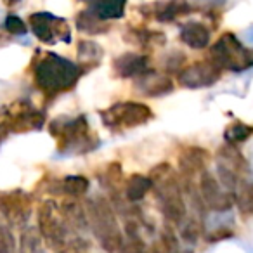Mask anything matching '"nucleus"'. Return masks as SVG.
<instances>
[{"instance_id": "20", "label": "nucleus", "mask_w": 253, "mask_h": 253, "mask_svg": "<svg viewBox=\"0 0 253 253\" xmlns=\"http://www.w3.org/2000/svg\"><path fill=\"white\" fill-rule=\"evenodd\" d=\"M125 40L130 43L142 47V49H153V47H163L167 42V37L163 32L149 28H130L125 33Z\"/></svg>"}, {"instance_id": "6", "label": "nucleus", "mask_w": 253, "mask_h": 253, "mask_svg": "<svg viewBox=\"0 0 253 253\" xmlns=\"http://www.w3.org/2000/svg\"><path fill=\"white\" fill-rule=\"evenodd\" d=\"M222 71H246L253 68V49L243 45L234 33L227 32L218 37L210 47V57Z\"/></svg>"}, {"instance_id": "34", "label": "nucleus", "mask_w": 253, "mask_h": 253, "mask_svg": "<svg viewBox=\"0 0 253 253\" xmlns=\"http://www.w3.org/2000/svg\"><path fill=\"white\" fill-rule=\"evenodd\" d=\"M0 253H16L14 236L4 225H0Z\"/></svg>"}, {"instance_id": "40", "label": "nucleus", "mask_w": 253, "mask_h": 253, "mask_svg": "<svg viewBox=\"0 0 253 253\" xmlns=\"http://www.w3.org/2000/svg\"><path fill=\"white\" fill-rule=\"evenodd\" d=\"M0 39H2V37H0Z\"/></svg>"}, {"instance_id": "36", "label": "nucleus", "mask_w": 253, "mask_h": 253, "mask_svg": "<svg viewBox=\"0 0 253 253\" xmlns=\"http://www.w3.org/2000/svg\"><path fill=\"white\" fill-rule=\"evenodd\" d=\"M234 236V231L227 227H220V229H215L211 231L210 234L207 236V241L208 243H217V241H222V239H231Z\"/></svg>"}, {"instance_id": "8", "label": "nucleus", "mask_w": 253, "mask_h": 253, "mask_svg": "<svg viewBox=\"0 0 253 253\" xmlns=\"http://www.w3.org/2000/svg\"><path fill=\"white\" fill-rule=\"evenodd\" d=\"M37 222H39V232L43 243L52 250H61L66 245V225L59 213V205L54 200H45L39 207L37 211Z\"/></svg>"}, {"instance_id": "29", "label": "nucleus", "mask_w": 253, "mask_h": 253, "mask_svg": "<svg viewBox=\"0 0 253 253\" xmlns=\"http://www.w3.org/2000/svg\"><path fill=\"white\" fill-rule=\"evenodd\" d=\"M19 252L21 253H43V239L40 236L39 229L26 227L21 232L19 239Z\"/></svg>"}, {"instance_id": "2", "label": "nucleus", "mask_w": 253, "mask_h": 253, "mask_svg": "<svg viewBox=\"0 0 253 253\" xmlns=\"http://www.w3.org/2000/svg\"><path fill=\"white\" fill-rule=\"evenodd\" d=\"M149 179L153 182L156 203L167 224L180 225L187 218V207L180 177L170 163H160L151 170Z\"/></svg>"}, {"instance_id": "33", "label": "nucleus", "mask_w": 253, "mask_h": 253, "mask_svg": "<svg viewBox=\"0 0 253 253\" xmlns=\"http://www.w3.org/2000/svg\"><path fill=\"white\" fill-rule=\"evenodd\" d=\"M4 28L7 30L9 33H12V35H25V33H28V26H26L25 21L16 14L5 16Z\"/></svg>"}, {"instance_id": "28", "label": "nucleus", "mask_w": 253, "mask_h": 253, "mask_svg": "<svg viewBox=\"0 0 253 253\" xmlns=\"http://www.w3.org/2000/svg\"><path fill=\"white\" fill-rule=\"evenodd\" d=\"M253 135V125H248L245 122H234L225 128L224 139L227 141V144L238 146L243 144L245 141H248Z\"/></svg>"}, {"instance_id": "35", "label": "nucleus", "mask_w": 253, "mask_h": 253, "mask_svg": "<svg viewBox=\"0 0 253 253\" xmlns=\"http://www.w3.org/2000/svg\"><path fill=\"white\" fill-rule=\"evenodd\" d=\"M57 253H88V243L84 238H73L71 241H66Z\"/></svg>"}, {"instance_id": "30", "label": "nucleus", "mask_w": 253, "mask_h": 253, "mask_svg": "<svg viewBox=\"0 0 253 253\" xmlns=\"http://www.w3.org/2000/svg\"><path fill=\"white\" fill-rule=\"evenodd\" d=\"M201 234H203V224H201L200 218L187 217L186 220L180 224V238H182L187 245H196Z\"/></svg>"}, {"instance_id": "1", "label": "nucleus", "mask_w": 253, "mask_h": 253, "mask_svg": "<svg viewBox=\"0 0 253 253\" xmlns=\"http://www.w3.org/2000/svg\"><path fill=\"white\" fill-rule=\"evenodd\" d=\"M30 71L35 87L50 101L64 92L73 90L80 78L87 73L78 63L54 52H37Z\"/></svg>"}, {"instance_id": "38", "label": "nucleus", "mask_w": 253, "mask_h": 253, "mask_svg": "<svg viewBox=\"0 0 253 253\" xmlns=\"http://www.w3.org/2000/svg\"><path fill=\"white\" fill-rule=\"evenodd\" d=\"M7 135H9V128L5 126V123L0 120V144L4 142V139L7 137Z\"/></svg>"}, {"instance_id": "23", "label": "nucleus", "mask_w": 253, "mask_h": 253, "mask_svg": "<svg viewBox=\"0 0 253 253\" xmlns=\"http://www.w3.org/2000/svg\"><path fill=\"white\" fill-rule=\"evenodd\" d=\"M88 12L99 18L101 21L109 23L111 19H122L125 14L126 4L125 2H92L87 7Z\"/></svg>"}, {"instance_id": "18", "label": "nucleus", "mask_w": 253, "mask_h": 253, "mask_svg": "<svg viewBox=\"0 0 253 253\" xmlns=\"http://www.w3.org/2000/svg\"><path fill=\"white\" fill-rule=\"evenodd\" d=\"M59 213L63 217V222L66 229H71L75 232H85L88 229L87 211L82 207L80 201L75 198H64L59 205Z\"/></svg>"}, {"instance_id": "26", "label": "nucleus", "mask_w": 253, "mask_h": 253, "mask_svg": "<svg viewBox=\"0 0 253 253\" xmlns=\"http://www.w3.org/2000/svg\"><path fill=\"white\" fill-rule=\"evenodd\" d=\"M88 187H90V182L84 175H68L61 179L59 182H56V191L68 194V198H75V200L84 196L88 191Z\"/></svg>"}, {"instance_id": "19", "label": "nucleus", "mask_w": 253, "mask_h": 253, "mask_svg": "<svg viewBox=\"0 0 253 253\" xmlns=\"http://www.w3.org/2000/svg\"><path fill=\"white\" fill-rule=\"evenodd\" d=\"M210 28L200 21H187L180 26V42L194 50H201L210 43Z\"/></svg>"}, {"instance_id": "39", "label": "nucleus", "mask_w": 253, "mask_h": 253, "mask_svg": "<svg viewBox=\"0 0 253 253\" xmlns=\"http://www.w3.org/2000/svg\"><path fill=\"white\" fill-rule=\"evenodd\" d=\"M182 253H194L193 250H182Z\"/></svg>"}, {"instance_id": "27", "label": "nucleus", "mask_w": 253, "mask_h": 253, "mask_svg": "<svg viewBox=\"0 0 253 253\" xmlns=\"http://www.w3.org/2000/svg\"><path fill=\"white\" fill-rule=\"evenodd\" d=\"M102 184L111 191V196H120V189L122 186H125V177L118 162H113L106 167V170L102 172Z\"/></svg>"}, {"instance_id": "12", "label": "nucleus", "mask_w": 253, "mask_h": 253, "mask_svg": "<svg viewBox=\"0 0 253 253\" xmlns=\"http://www.w3.org/2000/svg\"><path fill=\"white\" fill-rule=\"evenodd\" d=\"M32 194L21 189L7 191L0 194V213L12 225H25L32 217Z\"/></svg>"}, {"instance_id": "13", "label": "nucleus", "mask_w": 253, "mask_h": 253, "mask_svg": "<svg viewBox=\"0 0 253 253\" xmlns=\"http://www.w3.org/2000/svg\"><path fill=\"white\" fill-rule=\"evenodd\" d=\"M198 191L205 208L211 211H229L234 205L231 193L222 189L220 182L210 172H203L198 179Z\"/></svg>"}, {"instance_id": "9", "label": "nucleus", "mask_w": 253, "mask_h": 253, "mask_svg": "<svg viewBox=\"0 0 253 253\" xmlns=\"http://www.w3.org/2000/svg\"><path fill=\"white\" fill-rule=\"evenodd\" d=\"M215 162H217L218 182H222L227 187V193H231L234 189L239 180L246 179V173L250 172L248 162L241 155L238 146H220L217 149V155H215Z\"/></svg>"}, {"instance_id": "31", "label": "nucleus", "mask_w": 253, "mask_h": 253, "mask_svg": "<svg viewBox=\"0 0 253 253\" xmlns=\"http://www.w3.org/2000/svg\"><path fill=\"white\" fill-rule=\"evenodd\" d=\"M160 246L163 248L165 253H182V248H180V241L179 236L175 234L173 227L170 224H165L162 229V234H160Z\"/></svg>"}, {"instance_id": "37", "label": "nucleus", "mask_w": 253, "mask_h": 253, "mask_svg": "<svg viewBox=\"0 0 253 253\" xmlns=\"http://www.w3.org/2000/svg\"><path fill=\"white\" fill-rule=\"evenodd\" d=\"M184 54H180V52H173V56H169L167 57V61H165V68H167V71L169 70H182V64H184Z\"/></svg>"}, {"instance_id": "5", "label": "nucleus", "mask_w": 253, "mask_h": 253, "mask_svg": "<svg viewBox=\"0 0 253 253\" xmlns=\"http://www.w3.org/2000/svg\"><path fill=\"white\" fill-rule=\"evenodd\" d=\"M99 115H101L102 125L111 132H123L135 126H142L155 116L148 104L137 101L115 102L109 108L101 109Z\"/></svg>"}, {"instance_id": "24", "label": "nucleus", "mask_w": 253, "mask_h": 253, "mask_svg": "<svg viewBox=\"0 0 253 253\" xmlns=\"http://www.w3.org/2000/svg\"><path fill=\"white\" fill-rule=\"evenodd\" d=\"M77 52H78V57H80V66L84 68L85 71L97 66V64L101 63L102 56H104L102 47L99 45V43L92 42V40H82V42H78Z\"/></svg>"}, {"instance_id": "17", "label": "nucleus", "mask_w": 253, "mask_h": 253, "mask_svg": "<svg viewBox=\"0 0 253 253\" xmlns=\"http://www.w3.org/2000/svg\"><path fill=\"white\" fill-rule=\"evenodd\" d=\"M196 7L187 2H158V4L142 5L141 11H149L148 14H151V18L160 23H172L180 16H187Z\"/></svg>"}, {"instance_id": "14", "label": "nucleus", "mask_w": 253, "mask_h": 253, "mask_svg": "<svg viewBox=\"0 0 253 253\" xmlns=\"http://www.w3.org/2000/svg\"><path fill=\"white\" fill-rule=\"evenodd\" d=\"M113 73L116 78H141L144 75H148L149 71H153L151 68V59L146 54L139 52H125L120 54L118 57H115L111 63Z\"/></svg>"}, {"instance_id": "7", "label": "nucleus", "mask_w": 253, "mask_h": 253, "mask_svg": "<svg viewBox=\"0 0 253 253\" xmlns=\"http://www.w3.org/2000/svg\"><path fill=\"white\" fill-rule=\"evenodd\" d=\"M0 120L9 128V134H25L40 130L45 125V113L28 101H14L2 111Z\"/></svg>"}, {"instance_id": "22", "label": "nucleus", "mask_w": 253, "mask_h": 253, "mask_svg": "<svg viewBox=\"0 0 253 253\" xmlns=\"http://www.w3.org/2000/svg\"><path fill=\"white\" fill-rule=\"evenodd\" d=\"M153 189V182L149 177L141 175V173H132L128 179L125 180L123 186V198L130 203H137V201L144 200V196Z\"/></svg>"}, {"instance_id": "32", "label": "nucleus", "mask_w": 253, "mask_h": 253, "mask_svg": "<svg viewBox=\"0 0 253 253\" xmlns=\"http://www.w3.org/2000/svg\"><path fill=\"white\" fill-rule=\"evenodd\" d=\"M120 253H149V250L137 232H126V239H123Z\"/></svg>"}, {"instance_id": "16", "label": "nucleus", "mask_w": 253, "mask_h": 253, "mask_svg": "<svg viewBox=\"0 0 253 253\" xmlns=\"http://www.w3.org/2000/svg\"><path fill=\"white\" fill-rule=\"evenodd\" d=\"M135 90L146 97H162L173 90V82L169 75L156 73L155 70L135 80Z\"/></svg>"}, {"instance_id": "4", "label": "nucleus", "mask_w": 253, "mask_h": 253, "mask_svg": "<svg viewBox=\"0 0 253 253\" xmlns=\"http://www.w3.org/2000/svg\"><path fill=\"white\" fill-rule=\"evenodd\" d=\"M85 211H87L88 227L92 229L94 236L97 238L99 245L108 253L120 252V246L123 243V234L120 231L111 201L102 196L92 198V200L87 201Z\"/></svg>"}, {"instance_id": "21", "label": "nucleus", "mask_w": 253, "mask_h": 253, "mask_svg": "<svg viewBox=\"0 0 253 253\" xmlns=\"http://www.w3.org/2000/svg\"><path fill=\"white\" fill-rule=\"evenodd\" d=\"M231 196L243 218L253 217V182L243 179L231 191Z\"/></svg>"}, {"instance_id": "10", "label": "nucleus", "mask_w": 253, "mask_h": 253, "mask_svg": "<svg viewBox=\"0 0 253 253\" xmlns=\"http://www.w3.org/2000/svg\"><path fill=\"white\" fill-rule=\"evenodd\" d=\"M28 26L33 35L47 45H54L57 42H71V28L68 21L50 14V12H33V14H30Z\"/></svg>"}, {"instance_id": "3", "label": "nucleus", "mask_w": 253, "mask_h": 253, "mask_svg": "<svg viewBox=\"0 0 253 253\" xmlns=\"http://www.w3.org/2000/svg\"><path fill=\"white\" fill-rule=\"evenodd\" d=\"M49 132L56 139V149L59 155H88L99 146V139L88 126L85 115L59 116L52 120Z\"/></svg>"}, {"instance_id": "15", "label": "nucleus", "mask_w": 253, "mask_h": 253, "mask_svg": "<svg viewBox=\"0 0 253 253\" xmlns=\"http://www.w3.org/2000/svg\"><path fill=\"white\" fill-rule=\"evenodd\" d=\"M208 162H210V153L200 146H186L179 153V169L184 180H193L194 177L207 172Z\"/></svg>"}, {"instance_id": "11", "label": "nucleus", "mask_w": 253, "mask_h": 253, "mask_svg": "<svg viewBox=\"0 0 253 253\" xmlns=\"http://www.w3.org/2000/svg\"><path fill=\"white\" fill-rule=\"evenodd\" d=\"M222 78V70L211 59L196 61L182 68L177 75V82L184 88H207L215 85Z\"/></svg>"}, {"instance_id": "25", "label": "nucleus", "mask_w": 253, "mask_h": 253, "mask_svg": "<svg viewBox=\"0 0 253 253\" xmlns=\"http://www.w3.org/2000/svg\"><path fill=\"white\" fill-rule=\"evenodd\" d=\"M75 26L78 28V32L87 33V35H104V33L109 32V23L101 21V19L95 18L92 12H88L87 9L80 11L77 14Z\"/></svg>"}]
</instances>
